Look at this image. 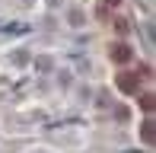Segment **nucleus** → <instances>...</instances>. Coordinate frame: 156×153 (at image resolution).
Here are the masks:
<instances>
[{
  "label": "nucleus",
  "instance_id": "obj_1",
  "mask_svg": "<svg viewBox=\"0 0 156 153\" xmlns=\"http://www.w3.org/2000/svg\"><path fill=\"white\" fill-rule=\"evenodd\" d=\"M137 86H140L137 73H121L118 76V89H121V93H137Z\"/></svg>",
  "mask_w": 156,
  "mask_h": 153
},
{
  "label": "nucleus",
  "instance_id": "obj_2",
  "mask_svg": "<svg viewBox=\"0 0 156 153\" xmlns=\"http://www.w3.org/2000/svg\"><path fill=\"white\" fill-rule=\"evenodd\" d=\"M112 61H118V64H124V61H131V45H124V41H118V45H112Z\"/></svg>",
  "mask_w": 156,
  "mask_h": 153
},
{
  "label": "nucleus",
  "instance_id": "obj_3",
  "mask_svg": "<svg viewBox=\"0 0 156 153\" xmlns=\"http://www.w3.org/2000/svg\"><path fill=\"white\" fill-rule=\"evenodd\" d=\"M153 93H147V96H140V109H144V112H153Z\"/></svg>",
  "mask_w": 156,
  "mask_h": 153
},
{
  "label": "nucleus",
  "instance_id": "obj_4",
  "mask_svg": "<svg viewBox=\"0 0 156 153\" xmlns=\"http://www.w3.org/2000/svg\"><path fill=\"white\" fill-rule=\"evenodd\" d=\"M140 134H144L147 144H153V121H144V131H140Z\"/></svg>",
  "mask_w": 156,
  "mask_h": 153
},
{
  "label": "nucleus",
  "instance_id": "obj_5",
  "mask_svg": "<svg viewBox=\"0 0 156 153\" xmlns=\"http://www.w3.org/2000/svg\"><path fill=\"white\" fill-rule=\"evenodd\" d=\"M108 3H112V6H115V3H121V0H108Z\"/></svg>",
  "mask_w": 156,
  "mask_h": 153
}]
</instances>
